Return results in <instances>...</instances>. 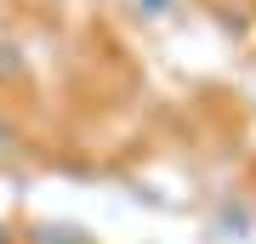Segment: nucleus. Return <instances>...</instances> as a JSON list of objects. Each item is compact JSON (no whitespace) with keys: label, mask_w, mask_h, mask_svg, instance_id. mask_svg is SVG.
<instances>
[{"label":"nucleus","mask_w":256,"mask_h":244,"mask_svg":"<svg viewBox=\"0 0 256 244\" xmlns=\"http://www.w3.org/2000/svg\"><path fill=\"white\" fill-rule=\"evenodd\" d=\"M18 74H23V57L12 51V45H0V85H6V80H18Z\"/></svg>","instance_id":"f257e3e1"},{"label":"nucleus","mask_w":256,"mask_h":244,"mask_svg":"<svg viewBox=\"0 0 256 244\" xmlns=\"http://www.w3.org/2000/svg\"><path fill=\"white\" fill-rule=\"evenodd\" d=\"M131 11H142V17H165L171 0H131Z\"/></svg>","instance_id":"f03ea898"},{"label":"nucleus","mask_w":256,"mask_h":244,"mask_svg":"<svg viewBox=\"0 0 256 244\" xmlns=\"http://www.w3.org/2000/svg\"><path fill=\"white\" fill-rule=\"evenodd\" d=\"M0 244H18V233H12V227H6V222H0Z\"/></svg>","instance_id":"7ed1b4c3"}]
</instances>
